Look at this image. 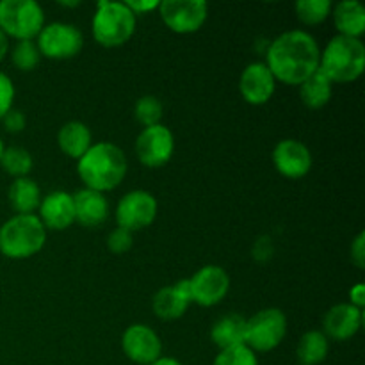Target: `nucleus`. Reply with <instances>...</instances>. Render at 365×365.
<instances>
[{"label":"nucleus","instance_id":"obj_31","mask_svg":"<svg viewBox=\"0 0 365 365\" xmlns=\"http://www.w3.org/2000/svg\"><path fill=\"white\" fill-rule=\"evenodd\" d=\"M132 242H134L132 232L118 227L114 228L109 234V237H107V248L113 253H116V255H121V253H127L128 250L132 248Z\"/></svg>","mask_w":365,"mask_h":365},{"label":"nucleus","instance_id":"obj_38","mask_svg":"<svg viewBox=\"0 0 365 365\" xmlns=\"http://www.w3.org/2000/svg\"><path fill=\"white\" fill-rule=\"evenodd\" d=\"M150 365H184V364L177 359H171V356H160L159 360H155V362Z\"/></svg>","mask_w":365,"mask_h":365},{"label":"nucleus","instance_id":"obj_28","mask_svg":"<svg viewBox=\"0 0 365 365\" xmlns=\"http://www.w3.org/2000/svg\"><path fill=\"white\" fill-rule=\"evenodd\" d=\"M164 106L157 96L153 95H145L135 102L134 106V116L143 127H153V125H159L163 120Z\"/></svg>","mask_w":365,"mask_h":365},{"label":"nucleus","instance_id":"obj_2","mask_svg":"<svg viewBox=\"0 0 365 365\" xmlns=\"http://www.w3.org/2000/svg\"><path fill=\"white\" fill-rule=\"evenodd\" d=\"M127 157L114 143H93L91 148L78 159L77 171L84 185L93 191H113L127 175Z\"/></svg>","mask_w":365,"mask_h":365},{"label":"nucleus","instance_id":"obj_17","mask_svg":"<svg viewBox=\"0 0 365 365\" xmlns=\"http://www.w3.org/2000/svg\"><path fill=\"white\" fill-rule=\"evenodd\" d=\"M39 221L50 230H66L75 223L73 195L66 191H53L41 198L38 207Z\"/></svg>","mask_w":365,"mask_h":365},{"label":"nucleus","instance_id":"obj_36","mask_svg":"<svg viewBox=\"0 0 365 365\" xmlns=\"http://www.w3.org/2000/svg\"><path fill=\"white\" fill-rule=\"evenodd\" d=\"M349 299H351V305L356 307V309H362L364 310V305H365V285L362 282H359V284L355 285V287L349 291Z\"/></svg>","mask_w":365,"mask_h":365},{"label":"nucleus","instance_id":"obj_6","mask_svg":"<svg viewBox=\"0 0 365 365\" xmlns=\"http://www.w3.org/2000/svg\"><path fill=\"white\" fill-rule=\"evenodd\" d=\"M43 27H45V13L34 0L0 2V31L6 36L25 41V39L38 38Z\"/></svg>","mask_w":365,"mask_h":365},{"label":"nucleus","instance_id":"obj_32","mask_svg":"<svg viewBox=\"0 0 365 365\" xmlns=\"http://www.w3.org/2000/svg\"><path fill=\"white\" fill-rule=\"evenodd\" d=\"M14 86L6 73L0 71V120L13 109Z\"/></svg>","mask_w":365,"mask_h":365},{"label":"nucleus","instance_id":"obj_24","mask_svg":"<svg viewBox=\"0 0 365 365\" xmlns=\"http://www.w3.org/2000/svg\"><path fill=\"white\" fill-rule=\"evenodd\" d=\"M331 95H334V82L321 71V68L299 84V98L309 109L324 107L331 100Z\"/></svg>","mask_w":365,"mask_h":365},{"label":"nucleus","instance_id":"obj_25","mask_svg":"<svg viewBox=\"0 0 365 365\" xmlns=\"http://www.w3.org/2000/svg\"><path fill=\"white\" fill-rule=\"evenodd\" d=\"M330 342L328 337L319 330H310L302 335L296 348L299 365H319L327 360Z\"/></svg>","mask_w":365,"mask_h":365},{"label":"nucleus","instance_id":"obj_10","mask_svg":"<svg viewBox=\"0 0 365 365\" xmlns=\"http://www.w3.org/2000/svg\"><path fill=\"white\" fill-rule=\"evenodd\" d=\"M157 210H159V205L152 192L143 191V189L130 191L118 203L116 223L120 228L134 234V232L150 227L155 221Z\"/></svg>","mask_w":365,"mask_h":365},{"label":"nucleus","instance_id":"obj_39","mask_svg":"<svg viewBox=\"0 0 365 365\" xmlns=\"http://www.w3.org/2000/svg\"><path fill=\"white\" fill-rule=\"evenodd\" d=\"M81 2H61V6H66V7H75L78 6Z\"/></svg>","mask_w":365,"mask_h":365},{"label":"nucleus","instance_id":"obj_9","mask_svg":"<svg viewBox=\"0 0 365 365\" xmlns=\"http://www.w3.org/2000/svg\"><path fill=\"white\" fill-rule=\"evenodd\" d=\"M157 11L166 27L177 34L200 31L209 16V6L203 0H163Z\"/></svg>","mask_w":365,"mask_h":365},{"label":"nucleus","instance_id":"obj_7","mask_svg":"<svg viewBox=\"0 0 365 365\" xmlns=\"http://www.w3.org/2000/svg\"><path fill=\"white\" fill-rule=\"evenodd\" d=\"M287 334V317L280 309L259 310L246 319L245 344L253 353H267L282 344Z\"/></svg>","mask_w":365,"mask_h":365},{"label":"nucleus","instance_id":"obj_12","mask_svg":"<svg viewBox=\"0 0 365 365\" xmlns=\"http://www.w3.org/2000/svg\"><path fill=\"white\" fill-rule=\"evenodd\" d=\"M191 296L192 302L200 307H214L228 294L230 289V277L221 266H203L196 271L191 278Z\"/></svg>","mask_w":365,"mask_h":365},{"label":"nucleus","instance_id":"obj_1","mask_svg":"<svg viewBox=\"0 0 365 365\" xmlns=\"http://www.w3.org/2000/svg\"><path fill=\"white\" fill-rule=\"evenodd\" d=\"M321 48L305 31H287L273 39L266 53V66L277 81L299 86L319 70Z\"/></svg>","mask_w":365,"mask_h":365},{"label":"nucleus","instance_id":"obj_20","mask_svg":"<svg viewBox=\"0 0 365 365\" xmlns=\"http://www.w3.org/2000/svg\"><path fill=\"white\" fill-rule=\"evenodd\" d=\"M339 34L348 38H362L365 32V7L359 0H342L331 9Z\"/></svg>","mask_w":365,"mask_h":365},{"label":"nucleus","instance_id":"obj_29","mask_svg":"<svg viewBox=\"0 0 365 365\" xmlns=\"http://www.w3.org/2000/svg\"><path fill=\"white\" fill-rule=\"evenodd\" d=\"M11 59L20 71H32L39 64L41 53H39L34 39H25V41H18L14 45Z\"/></svg>","mask_w":365,"mask_h":365},{"label":"nucleus","instance_id":"obj_33","mask_svg":"<svg viewBox=\"0 0 365 365\" xmlns=\"http://www.w3.org/2000/svg\"><path fill=\"white\" fill-rule=\"evenodd\" d=\"M0 121L4 123V128H6L7 132H11V134L21 132L25 128V123H27V121H25V114L18 109H11Z\"/></svg>","mask_w":365,"mask_h":365},{"label":"nucleus","instance_id":"obj_23","mask_svg":"<svg viewBox=\"0 0 365 365\" xmlns=\"http://www.w3.org/2000/svg\"><path fill=\"white\" fill-rule=\"evenodd\" d=\"M11 209L16 214H34L41 203V191L32 178H14L7 192Z\"/></svg>","mask_w":365,"mask_h":365},{"label":"nucleus","instance_id":"obj_26","mask_svg":"<svg viewBox=\"0 0 365 365\" xmlns=\"http://www.w3.org/2000/svg\"><path fill=\"white\" fill-rule=\"evenodd\" d=\"M0 166H2L4 171H6L7 175H11V177L24 178L29 177V173L32 171L34 160H32L31 152H27L25 148H20V146H9V148H4Z\"/></svg>","mask_w":365,"mask_h":365},{"label":"nucleus","instance_id":"obj_15","mask_svg":"<svg viewBox=\"0 0 365 365\" xmlns=\"http://www.w3.org/2000/svg\"><path fill=\"white\" fill-rule=\"evenodd\" d=\"M277 88V78L273 77L266 63H252L242 70L239 78V89L242 98L252 106H264L271 100Z\"/></svg>","mask_w":365,"mask_h":365},{"label":"nucleus","instance_id":"obj_19","mask_svg":"<svg viewBox=\"0 0 365 365\" xmlns=\"http://www.w3.org/2000/svg\"><path fill=\"white\" fill-rule=\"evenodd\" d=\"M75 205V223L86 228H96L106 223L109 216V205L103 192L93 189H81L73 195Z\"/></svg>","mask_w":365,"mask_h":365},{"label":"nucleus","instance_id":"obj_27","mask_svg":"<svg viewBox=\"0 0 365 365\" xmlns=\"http://www.w3.org/2000/svg\"><path fill=\"white\" fill-rule=\"evenodd\" d=\"M294 9L302 24L317 25L330 16L334 4L330 0H299Z\"/></svg>","mask_w":365,"mask_h":365},{"label":"nucleus","instance_id":"obj_4","mask_svg":"<svg viewBox=\"0 0 365 365\" xmlns=\"http://www.w3.org/2000/svg\"><path fill=\"white\" fill-rule=\"evenodd\" d=\"M46 228L36 214H16L0 227V252L13 260L29 259L41 252Z\"/></svg>","mask_w":365,"mask_h":365},{"label":"nucleus","instance_id":"obj_37","mask_svg":"<svg viewBox=\"0 0 365 365\" xmlns=\"http://www.w3.org/2000/svg\"><path fill=\"white\" fill-rule=\"evenodd\" d=\"M7 50H9V41H7V36L0 31V63H2V59L6 57Z\"/></svg>","mask_w":365,"mask_h":365},{"label":"nucleus","instance_id":"obj_11","mask_svg":"<svg viewBox=\"0 0 365 365\" xmlns=\"http://www.w3.org/2000/svg\"><path fill=\"white\" fill-rule=\"evenodd\" d=\"M175 152L173 132L166 125L159 123L146 127L139 132L135 139L138 159L148 168H160L168 164Z\"/></svg>","mask_w":365,"mask_h":365},{"label":"nucleus","instance_id":"obj_35","mask_svg":"<svg viewBox=\"0 0 365 365\" xmlns=\"http://www.w3.org/2000/svg\"><path fill=\"white\" fill-rule=\"evenodd\" d=\"M127 4L128 9L132 11V13L138 16V14H145L148 13V11H153V9H159V0H132V2H125Z\"/></svg>","mask_w":365,"mask_h":365},{"label":"nucleus","instance_id":"obj_8","mask_svg":"<svg viewBox=\"0 0 365 365\" xmlns=\"http://www.w3.org/2000/svg\"><path fill=\"white\" fill-rule=\"evenodd\" d=\"M38 50L41 56L53 61L71 59L77 56L84 45L82 32L73 24L53 21L45 25L38 34Z\"/></svg>","mask_w":365,"mask_h":365},{"label":"nucleus","instance_id":"obj_22","mask_svg":"<svg viewBox=\"0 0 365 365\" xmlns=\"http://www.w3.org/2000/svg\"><path fill=\"white\" fill-rule=\"evenodd\" d=\"M246 337V319L239 314H227L220 317L210 328V339L221 349L234 348L245 344Z\"/></svg>","mask_w":365,"mask_h":365},{"label":"nucleus","instance_id":"obj_14","mask_svg":"<svg viewBox=\"0 0 365 365\" xmlns=\"http://www.w3.org/2000/svg\"><path fill=\"white\" fill-rule=\"evenodd\" d=\"M273 164L285 178L298 180L312 170V153L298 139H282L273 148Z\"/></svg>","mask_w":365,"mask_h":365},{"label":"nucleus","instance_id":"obj_5","mask_svg":"<svg viewBox=\"0 0 365 365\" xmlns=\"http://www.w3.org/2000/svg\"><path fill=\"white\" fill-rule=\"evenodd\" d=\"M135 14L125 2H98L93 16V36L106 48L125 45L134 36Z\"/></svg>","mask_w":365,"mask_h":365},{"label":"nucleus","instance_id":"obj_3","mask_svg":"<svg viewBox=\"0 0 365 365\" xmlns=\"http://www.w3.org/2000/svg\"><path fill=\"white\" fill-rule=\"evenodd\" d=\"M321 71L337 84L353 82L364 73L365 45L362 39L337 34L321 52Z\"/></svg>","mask_w":365,"mask_h":365},{"label":"nucleus","instance_id":"obj_16","mask_svg":"<svg viewBox=\"0 0 365 365\" xmlns=\"http://www.w3.org/2000/svg\"><path fill=\"white\" fill-rule=\"evenodd\" d=\"M191 303V284H189V278H184L175 285L157 291V294L152 299V309L159 319L175 321L180 319L187 312Z\"/></svg>","mask_w":365,"mask_h":365},{"label":"nucleus","instance_id":"obj_34","mask_svg":"<svg viewBox=\"0 0 365 365\" xmlns=\"http://www.w3.org/2000/svg\"><path fill=\"white\" fill-rule=\"evenodd\" d=\"M351 262L355 264L359 269L365 267V232H360L355 237V241L351 242Z\"/></svg>","mask_w":365,"mask_h":365},{"label":"nucleus","instance_id":"obj_30","mask_svg":"<svg viewBox=\"0 0 365 365\" xmlns=\"http://www.w3.org/2000/svg\"><path fill=\"white\" fill-rule=\"evenodd\" d=\"M212 365H259L257 355L246 344L221 349Z\"/></svg>","mask_w":365,"mask_h":365},{"label":"nucleus","instance_id":"obj_21","mask_svg":"<svg viewBox=\"0 0 365 365\" xmlns=\"http://www.w3.org/2000/svg\"><path fill=\"white\" fill-rule=\"evenodd\" d=\"M57 143H59L61 152L78 160L93 146V135L88 125L82 121H68L61 127Z\"/></svg>","mask_w":365,"mask_h":365},{"label":"nucleus","instance_id":"obj_18","mask_svg":"<svg viewBox=\"0 0 365 365\" xmlns=\"http://www.w3.org/2000/svg\"><path fill=\"white\" fill-rule=\"evenodd\" d=\"M364 324V310L351 303H339L331 307L323 319V334L334 341H348Z\"/></svg>","mask_w":365,"mask_h":365},{"label":"nucleus","instance_id":"obj_13","mask_svg":"<svg viewBox=\"0 0 365 365\" xmlns=\"http://www.w3.org/2000/svg\"><path fill=\"white\" fill-rule=\"evenodd\" d=\"M127 359L138 365H150L163 356V341L148 324H132L121 337Z\"/></svg>","mask_w":365,"mask_h":365},{"label":"nucleus","instance_id":"obj_40","mask_svg":"<svg viewBox=\"0 0 365 365\" xmlns=\"http://www.w3.org/2000/svg\"><path fill=\"white\" fill-rule=\"evenodd\" d=\"M4 148H6V146H4L2 139H0V159H2V153H4Z\"/></svg>","mask_w":365,"mask_h":365}]
</instances>
